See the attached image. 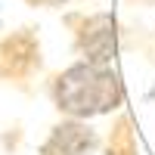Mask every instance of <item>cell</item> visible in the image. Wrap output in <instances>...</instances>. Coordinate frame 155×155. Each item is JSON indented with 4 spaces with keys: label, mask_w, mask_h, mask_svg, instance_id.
<instances>
[{
    "label": "cell",
    "mask_w": 155,
    "mask_h": 155,
    "mask_svg": "<svg viewBox=\"0 0 155 155\" xmlns=\"http://www.w3.org/2000/svg\"><path fill=\"white\" fill-rule=\"evenodd\" d=\"M50 96H53L56 109L62 115L87 121V118L109 115L115 109H121L124 87H121V78L112 71V65L81 59L53 78Z\"/></svg>",
    "instance_id": "6da1fadb"
},
{
    "label": "cell",
    "mask_w": 155,
    "mask_h": 155,
    "mask_svg": "<svg viewBox=\"0 0 155 155\" xmlns=\"http://www.w3.org/2000/svg\"><path fill=\"white\" fill-rule=\"evenodd\" d=\"M37 68H41V44L28 28L0 41V78L22 81V78L34 74Z\"/></svg>",
    "instance_id": "7a4b0ae2"
},
{
    "label": "cell",
    "mask_w": 155,
    "mask_h": 155,
    "mask_svg": "<svg viewBox=\"0 0 155 155\" xmlns=\"http://www.w3.org/2000/svg\"><path fill=\"white\" fill-rule=\"evenodd\" d=\"M78 50L84 53L87 62H99V65H112L115 50H118V31H115V19L109 12H96L81 22L78 31Z\"/></svg>",
    "instance_id": "3957f363"
},
{
    "label": "cell",
    "mask_w": 155,
    "mask_h": 155,
    "mask_svg": "<svg viewBox=\"0 0 155 155\" xmlns=\"http://www.w3.org/2000/svg\"><path fill=\"white\" fill-rule=\"evenodd\" d=\"M99 146V134L81 118L59 121L41 143V155H90Z\"/></svg>",
    "instance_id": "277c9868"
},
{
    "label": "cell",
    "mask_w": 155,
    "mask_h": 155,
    "mask_svg": "<svg viewBox=\"0 0 155 155\" xmlns=\"http://www.w3.org/2000/svg\"><path fill=\"white\" fill-rule=\"evenodd\" d=\"M109 155H137V146H134V137H130V124H127V118L109 134Z\"/></svg>",
    "instance_id": "5b68a950"
},
{
    "label": "cell",
    "mask_w": 155,
    "mask_h": 155,
    "mask_svg": "<svg viewBox=\"0 0 155 155\" xmlns=\"http://www.w3.org/2000/svg\"><path fill=\"white\" fill-rule=\"evenodd\" d=\"M28 6H62L65 0H25Z\"/></svg>",
    "instance_id": "8992f818"
}]
</instances>
